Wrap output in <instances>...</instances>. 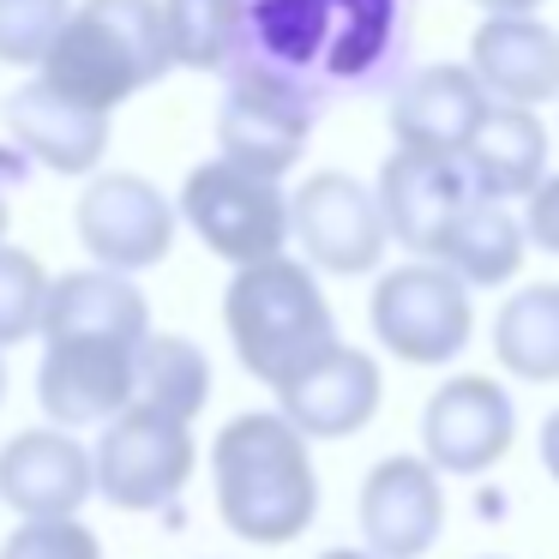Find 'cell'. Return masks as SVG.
Returning a JSON list of instances; mask_svg holds the SVG:
<instances>
[{"mask_svg": "<svg viewBox=\"0 0 559 559\" xmlns=\"http://www.w3.org/2000/svg\"><path fill=\"white\" fill-rule=\"evenodd\" d=\"M313 439L289 427L283 409H247L211 445V481H217V518L229 535L253 547H283L307 535L319 518V469Z\"/></svg>", "mask_w": 559, "mask_h": 559, "instance_id": "1", "label": "cell"}, {"mask_svg": "<svg viewBox=\"0 0 559 559\" xmlns=\"http://www.w3.org/2000/svg\"><path fill=\"white\" fill-rule=\"evenodd\" d=\"M223 325H229L241 367L271 391L289 385L313 355L337 343V319H331L313 265L289 253L235 265L229 289H223Z\"/></svg>", "mask_w": 559, "mask_h": 559, "instance_id": "2", "label": "cell"}, {"mask_svg": "<svg viewBox=\"0 0 559 559\" xmlns=\"http://www.w3.org/2000/svg\"><path fill=\"white\" fill-rule=\"evenodd\" d=\"M175 67L163 0H85L67 13L43 55V79L91 109L115 115L133 91L157 85Z\"/></svg>", "mask_w": 559, "mask_h": 559, "instance_id": "3", "label": "cell"}, {"mask_svg": "<svg viewBox=\"0 0 559 559\" xmlns=\"http://www.w3.org/2000/svg\"><path fill=\"white\" fill-rule=\"evenodd\" d=\"M367 319H373V337L397 361L445 367L469 349L475 301H469V283L457 271H445L439 259H409V265L379 277L373 301H367Z\"/></svg>", "mask_w": 559, "mask_h": 559, "instance_id": "4", "label": "cell"}, {"mask_svg": "<svg viewBox=\"0 0 559 559\" xmlns=\"http://www.w3.org/2000/svg\"><path fill=\"white\" fill-rule=\"evenodd\" d=\"M193 421H175L133 397L121 415L103 421V439L91 451V481L115 511H157L193 481Z\"/></svg>", "mask_w": 559, "mask_h": 559, "instance_id": "5", "label": "cell"}, {"mask_svg": "<svg viewBox=\"0 0 559 559\" xmlns=\"http://www.w3.org/2000/svg\"><path fill=\"white\" fill-rule=\"evenodd\" d=\"M223 79L229 85H223V109H217V151L241 169L283 181L313 139L319 97H307L295 79L253 61H235Z\"/></svg>", "mask_w": 559, "mask_h": 559, "instance_id": "6", "label": "cell"}, {"mask_svg": "<svg viewBox=\"0 0 559 559\" xmlns=\"http://www.w3.org/2000/svg\"><path fill=\"white\" fill-rule=\"evenodd\" d=\"M181 217L229 265H253L289 247V193L271 175H253L229 157H211L187 175Z\"/></svg>", "mask_w": 559, "mask_h": 559, "instance_id": "7", "label": "cell"}, {"mask_svg": "<svg viewBox=\"0 0 559 559\" xmlns=\"http://www.w3.org/2000/svg\"><path fill=\"white\" fill-rule=\"evenodd\" d=\"M289 235L301 241L307 265L331 277H367L391 247L373 187L343 169H319L289 193Z\"/></svg>", "mask_w": 559, "mask_h": 559, "instance_id": "8", "label": "cell"}, {"mask_svg": "<svg viewBox=\"0 0 559 559\" xmlns=\"http://www.w3.org/2000/svg\"><path fill=\"white\" fill-rule=\"evenodd\" d=\"M73 223H79L85 253L109 271H127V277L163 265L169 247H175V205L163 199L157 181L127 175V169L97 175V181L85 187V199H79Z\"/></svg>", "mask_w": 559, "mask_h": 559, "instance_id": "9", "label": "cell"}, {"mask_svg": "<svg viewBox=\"0 0 559 559\" xmlns=\"http://www.w3.org/2000/svg\"><path fill=\"white\" fill-rule=\"evenodd\" d=\"M518 439L511 391L487 373H457L421 409V457L439 475H487Z\"/></svg>", "mask_w": 559, "mask_h": 559, "instance_id": "10", "label": "cell"}, {"mask_svg": "<svg viewBox=\"0 0 559 559\" xmlns=\"http://www.w3.org/2000/svg\"><path fill=\"white\" fill-rule=\"evenodd\" d=\"M133 355L139 343L115 337H43L37 397L55 427H103L133 403Z\"/></svg>", "mask_w": 559, "mask_h": 559, "instance_id": "11", "label": "cell"}, {"mask_svg": "<svg viewBox=\"0 0 559 559\" xmlns=\"http://www.w3.org/2000/svg\"><path fill=\"white\" fill-rule=\"evenodd\" d=\"M379 217H385V235L397 247H409L415 259H439L451 223L463 217V205L475 199L469 175H463L457 157H433V151H391L385 169H379Z\"/></svg>", "mask_w": 559, "mask_h": 559, "instance_id": "12", "label": "cell"}, {"mask_svg": "<svg viewBox=\"0 0 559 559\" xmlns=\"http://www.w3.org/2000/svg\"><path fill=\"white\" fill-rule=\"evenodd\" d=\"M445 530V487L427 457H379L361 481V535L379 559H421Z\"/></svg>", "mask_w": 559, "mask_h": 559, "instance_id": "13", "label": "cell"}, {"mask_svg": "<svg viewBox=\"0 0 559 559\" xmlns=\"http://www.w3.org/2000/svg\"><path fill=\"white\" fill-rule=\"evenodd\" d=\"M379 397H385L379 361L367 349H355V343H331V349L313 355L289 385H277V409L289 415V427H301L307 439L361 433L379 415Z\"/></svg>", "mask_w": 559, "mask_h": 559, "instance_id": "14", "label": "cell"}, {"mask_svg": "<svg viewBox=\"0 0 559 559\" xmlns=\"http://www.w3.org/2000/svg\"><path fill=\"white\" fill-rule=\"evenodd\" d=\"M469 73L493 103L542 109L559 97V31L542 13H487L469 37Z\"/></svg>", "mask_w": 559, "mask_h": 559, "instance_id": "15", "label": "cell"}, {"mask_svg": "<svg viewBox=\"0 0 559 559\" xmlns=\"http://www.w3.org/2000/svg\"><path fill=\"white\" fill-rule=\"evenodd\" d=\"M0 121L19 139V151H31L55 175H91L103 163V151H109V115L55 91L49 79L19 85L0 103Z\"/></svg>", "mask_w": 559, "mask_h": 559, "instance_id": "16", "label": "cell"}, {"mask_svg": "<svg viewBox=\"0 0 559 559\" xmlns=\"http://www.w3.org/2000/svg\"><path fill=\"white\" fill-rule=\"evenodd\" d=\"M97 493L91 451L67 427H31L0 451V499L19 518H79V506Z\"/></svg>", "mask_w": 559, "mask_h": 559, "instance_id": "17", "label": "cell"}, {"mask_svg": "<svg viewBox=\"0 0 559 559\" xmlns=\"http://www.w3.org/2000/svg\"><path fill=\"white\" fill-rule=\"evenodd\" d=\"M487 91L475 85L469 67L433 61L415 67L397 91H391V139L403 151H433V157H457L469 145L475 121L487 115Z\"/></svg>", "mask_w": 559, "mask_h": 559, "instance_id": "18", "label": "cell"}, {"mask_svg": "<svg viewBox=\"0 0 559 559\" xmlns=\"http://www.w3.org/2000/svg\"><path fill=\"white\" fill-rule=\"evenodd\" d=\"M43 337H115V343H145L151 337V307L133 289L127 271L91 265L49 277L43 301Z\"/></svg>", "mask_w": 559, "mask_h": 559, "instance_id": "19", "label": "cell"}, {"mask_svg": "<svg viewBox=\"0 0 559 559\" xmlns=\"http://www.w3.org/2000/svg\"><path fill=\"white\" fill-rule=\"evenodd\" d=\"M463 175L481 199H523L547 175V127L523 103H487L469 145L457 151Z\"/></svg>", "mask_w": 559, "mask_h": 559, "instance_id": "20", "label": "cell"}, {"mask_svg": "<svg viewBox=\"0 0 559 559\" xmlns=\"http://www.w3.org/2000/svg\"><path fill=\"white\" fill-rule=\"evenodd\" d=\"M331 7V61L325 91H361L397 67L409 0H325Z\"/></svg>", "mask_w": 559, "mask_h": 559, "instance_id": "21", "label": "cell"}, {"mask_svg": "<svg viewBox=\"0 0 559 559\" xmlns=\"http://www.w3.org/2000/svg\"><path fill=\"white\" fill-rule=\"evenodd\" d=\"M523 253H530V241H523V223L506 211V199L475 193L463 205V217L451 223L445 247H439V265L457 271L469 289H499V283H511L523 271Z\"/></svg>", "mask_w": 559, "mask_h": 559, "instance_id": "22", "label": "cell"}, {"mask_svg": "<svg viewBox=\"0 0 559 559\" xmlns=\"http://www.w3.org/2000/svg\"><path fill=\"white\" fill-rule=\"evenodd\" d=\"M493 355L523 385H559V283H523L493 319Z\"/></svg>", "mask_w": 559, "mask_h": 559, "instance_id": "23", "label": "cell"}, {"mask_svg": "<svg viewBox=\"0 0 559 559\" xmlns=\"http://www.w3.org/2000/svg\"><path fill=\"white\" fill-rule=\"evenodd\" d=\"M133 397L151 409L175 415V421H193L211 403V361L193 337H157L151 331L133 355Z\"/></svg>", "mask_w": 559, "mask_h": 559, "instance_id": "24", "label": "cell"}, {"mask_svg": "<svg viewBox=\"0 0 559 559\" xmlns=\"http://www.w3.org/2000/svg\"><path fill=\"white\" fill-rule=\"evenodd\" d=\"M163 31L175 67L223 73L241 55V0H163Z\"/></svg>", "mask_w": 559, "mask_h": 559, "instance_id": "25", "label": "cell"}, {"mask_svg": "<svg viewBox=\"0 0 559 559\" xmlns=\"http://www.w3.org/2000/svg\"><path fill=\"white\" fill-rule=\"evenodd\" d=\"M43 301H49V271L25 247L0 241V349L43 331Z\"/></svg>", "mask_w": 559, "mask_h": 559, "instance_id": "26", "label": "cell"}, {"mask_svg": "<svg viewBox=\"0 0 559 559\" xmlns=\"http://www.w3.org/2000/svg\"><path fill=\"white\" fill-rule=\"evenodd\" d=\"M67 0H0V61L7 67H43L55 31L67 25Z\"/></svg>", "mask_w": 559, "mask_h": 559, "instance_id": "27", "label": "cell"}, {"mask_svg": "<svg viewBox=\"0 0 559 559\" xmlns=\"http://www.w3.org/2000/svg\"><path fill=\"white\" fill-rule=\"evenodd\" d=\"M0 559H103V542L79 518H25L7 535Z\"/></svg>", "mask_w": 559, "mask_h": 559, "instance_id": "28", "label": "cell"}, {"mask_svg": "<svg viewBox=\"0 0 559 559\" xmlns=\"http://www.w3.org/2000/svg\"><path fill=\"white\" fill-rule=\"evenodd\" d=\"M523 241L559 259V175H542L523 193Z\"/></svg>", "mask_w": 559, "mask_h": 559, "instance_id": "29", "label": "cell"}, {"mask_svg": "<svg viewBox=\"0 0 559 559\" xmlns=\"http://www.w3.org/2000/svg\"><path fill=\"white\" fill-rule=\"evenodd\" d=\"M542 463H547V475L559 481V409L542 421Z\"/></svg>", "mask_w": 559, "mask_h": 559, "instance_id": "30", "label": "cell"}, {"mask_svg": "<svg viewBox=\"0 0 559 559\" xmlns=\"http://www.w3.org/2000/svg\"><path fill=\"white\" fill-rule=\"evenodd\" d=\"M475 7H481V13H535L542 0H475Z\"/></svg>", "mask_w": 559, "mask_h": 559, "instance_id": "31", "label": "cell"}, {"mask_svg": "<svg viewBox=\"0 0 559 559\" xmlns=\"http://www.w3.org/2000/svg\"><path fill=\"white\" fill-rule=\"evenodd\" d=\"M319 559H379V554H367V547H325Z\"/></svg>", "mask_w": 559, "mask_h": 559, "instance_id": "32", "label": "cell"}, {"mask_svg": "<svg viewBox=\"0 0 559 559\" xmlns=\"http://www.w3.org/2000/svg\"><path fill=\"white\" fill-rule=\"evenodd\" d=\"M0 241H7V181H0Z\"/></svg>", "mask_w": 559, "mask_h": 559, "instance_id": "33", "label": "cell"}, {"mask_svg": "<svg viewBox=\"0 0 559 559\" xmlns=\"http://www.w3.org/2000/svg\"><path fill=\"white\" fill-rule=\"evenodd\" d=\"M0 403H7V361H0Z\"/></svg>", "mask_w": 559, "mask_h": 559, "instance_id": "34", "label": "cell"}, {"mask_svg": "<svg viewBox=\"0 0 559 559\" xmlns=\"http://www.w3.org/2000/svg\"><path fill=\"white\" fill-rule=\"evenodd\" d=\"M481 559H506V554H481Z\"/></svg>", "mask_w": 559, "mask_h": 559, "instance_id": "35", "label": "cell"}, {"mask_svg": "<svg viewBox=\"0 0 559 559\" xmlns=\"http://www.w3.org/2000/svg\"><path fill=\"white\" fill-rule=\"evenodd\" d=\"M554 103H559V97H554Z\"/></svg>", "mask_w": 559, "mask_h": 559, "instance_id": "36", "label": "cell"}]
</instances>
